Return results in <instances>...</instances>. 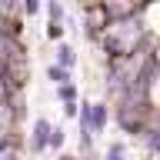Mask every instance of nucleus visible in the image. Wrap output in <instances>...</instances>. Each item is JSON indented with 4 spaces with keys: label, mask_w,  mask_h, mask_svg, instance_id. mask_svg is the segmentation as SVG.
Listing matches in <instances>:
<instances>
[{
    "label": "nucleus",
    "mask_w": 160,
    "mask_h": 160,
    "mask_svg": "<svg viewBox=\"0 0 160 160\" xmlns=\"http://www.w3.org/2000/svg\"><path fill=\"white\" fill-rule=\"evenodd\" d=\"M47 80L53 83V87H60V83H70V80H73V70L60 67V63H50V67H47Z\"/></svg>",
    "instance_id": "obj_7"
},
{
    "label": "nucleus",
    "mask_w": 160,
    "mask_h": 160,
    "mask_svg": "<svg viewBox=\"0 0 160 160\" xmlns=\"http://www.w3.org/2000/svg\"><path fill=\"white\" fill-rule=\"evenodd\" d=\"M63 143H67V130L53 123V130H50V150H63Z\"/></svg>",
    "instance_id": "obj_10"
},
{
    "label": "nucleus",
    "mask_w": 160,
    "mask_h": 160,
    "mask_svg": "<svg viewBox=\"0 0 160 160\" xmlns=\"http://www.w3.org/2000/svg\"><path fill=\"white\" fill-rule=\"evenodd\" d=\"M147 97H150V107H153V110H160V63H157V70H153V77H150Z\"/></svg>",
    "instance_id": "obj_9"
},
{
    "label": "nucleus",
    "mask_w": 160,
    "mask_h": 160,
    "mask_svg": "<svg viewBox=\"0 0 160 160\" xmlns=\"http://www.w3.org/2000/svg\"><path fill=\"white\" fill-rule=\"evenodd\" d=\"M140 20H143L150 40H160V0H147L140 7Z\"/></svg>",
    "instance_id": "obj_4"
},
{
    "label": "nucleus",
    "mask_w": 160,
    "mask_h": 160,
    "mask_svg": "<svg viewBox=\"0 0 160 160\" xmlns=\"http://www.w3.org/2000/svg\"><path fill=\"white\" fill-rule=\"evenodd\" d=\"M57 100H60V103H77V100H80L77 83H73V80H70V83H60V87H57Z\"/></svg>",
    "instance_id": "obj_8"
},
{
    "label": "nucleus",
    "mask_w": 160,
    "mask_h": 160,
    "mask_svg": "<svg viewBox=\"0 0 160 160\" xmlns=\"http://www.w3.org/2000/svg\"><path fill=\"white\" fill-rule=\"evenodd\" d=\"M47 3H53V0H43V7H47Z\"/></svg>",
    "instance_id": "obj_13"
},
{
    "label": "nucleus",
    "mask_w": 160,
    "mask_h": 160,
    "mask_svg": "<svg viewBox=\"0 0 160 160\" xmlns=\"http://www.w3.org/2000/svg\"><path fill=\"white\" fill-rule=\"evenodd\" d=\"M63 33H67V27L63 23H47V37L57 43V40H63Z\"/></svg>",
    "instance_id": "obj_12"
},
{
    "label": "nucleus",
    "mask_w": 160,
    "mask_h": 160,
    "mask_svg": "<svg viewBox=\"0 0 160 160\" xmlns=\"http://www.w3.org/2000/svg\"><path fill=\"white\" fill-rule=\"evenodd\" d=\"M53 63H60V67L73 70L77 67V50H73V43H67V40H57V50H53Z\"/></svg>",
    "instance_id": "obj_5"
},
{
    "label": "nucleus",
    "mask_w": 160,
    "mask_h": 160,
    "mask_svg": "<svg viewBox=\"0 0 160 160\" xmlns=\"http://www.w3.org/2000/svg\"><path fill=\"white\" fill-rule=\"evenodd\" d=\"M110 117H113V110H110L107 100H83L80 103V113H77V123H80V130L100 137L110 127Z\"/></svg>",
    "instance_id": "obj_2"
},
{
    "label": "nucleus",
    "mask_w": 160,
    "mask_h": 160,
    "mask_svg": "<svg viewBox=\"0 0 160 160\" xmlns=\"http://www.w3.org/2000/svg\"><path fill=\"white\" fill-rule=\"evenodd\" d=\"M100 157L103 160H130V143L127 140H107Z\"/></svg>",
    "instance_id": "obj_6"
},
{
    "label": "nucleus",
    "mask_w": 160,
    "mask_h": 160,
    "mask_svg": "<svg viewBox=\"0 0 160 160\" xmlns=\"http://www.w3.org/2000/svg\"><path fill=\"white\" fill-rule=\"evenodd\" d=\"M150 43H153V40H150V33H147V27H143L140 13L107 20V27H103V33H100V47H103V53H107L110 60L140 53V50H147Z\"/></svg>",
    "instance_id": "obj_1"
},
{
    "label": "nucleus",
    "mask_w": 160,
    "mask_h": 160,
    "mask_svg": "<svg viewBox=\"0 0 160 160\" xmlns=\"http://www.w3.org/2000/svg\"><path fill=\"white\" fill-rule=\"evenodd\" d=\"M50 130H53V123H50L47 117H37L33 123H30V153H47L50 150Z\"/></svg>",
    "instance_id": "obj_3"
},
{
    "label": "nucleus",
    "mask_w": 160,
    "mask_h": 160,
    "mask_svg": "<svg viewBox=\"0 0 160 160\" xmlns=\"http://www.w3.org/2000/svg\"><path fill=\"white\" fill-rule=\"evenodd\" d=\"M20 10H23L27 17H40V10H43V0H20Z\"/></svg>",
    "instance_id": "obj_11"
}]
</instances>
